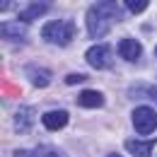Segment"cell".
<instances>
[{
  "label": "cell",
  "mask_w": 157,
  "mask_h": 157,
  "mask_svg": "<svg viewBox=\"0 0 157 157\" xmlns=\"http://www.w3.org/2000/svg\"><path fill=\"white\" fill-rule=\"evenodd\" d=\"M118 20H121V10H118L116 2H94L87 10V17H85V22H87V34L92 39H99Z\"/></svg>",
  "instance_id": "obj_1"
},
{
  "label": "cell",
  "mask_w": 157,
  "mask_h": 157,
  "mask_svg": "<svg viewBox=\"0 0 157 157\" xmlns=\"http://www.w3.org/2000/svg\"><path fill=\"white\" fill-rule=\"evenodd\" d=\"M73 36H75V27H73V22L65 20H53L41 29V39L48 44H56V46H68Z\"/></svg>",
  "instance_id": "obj_2"
},
{
  "label": "cell",
  "mask_w": 157,
  "mask_h": 157,
  "mask_svg": "<svg viewBox=\"0 0 157 157\" xmlns=\"http://www.w3.org/2000/svg\"><path fill=\"white\" fill-rule=\"evenodd\" d=\"M133 126L140 136H150L157 128V114L150 106H138L133 111Z\"/></svg>",
  "instance_id": "obj_3"
},
{
  "label": "cell",
  "mask_w": 157,
  "mask_h": 157,
  "mask_svg": "<svg viewBox=\"0 0 157 157\" xmlns=\"http://www.w3.org/2000/svg\"><path fill=\"white\" fill-rule=\"evenodd\" d=\"M85 58L92 68H111V48L109 46H92L85 53Z\"/></svg>",
  "instance_id": "obj_4"
},
{
  "label": "cell",
  "mask_w": 157,
  "mask_h": 157,
  "mask_svg": "<svg viewBox=\"0 0 157 157\" xmlns=\"http://www.w3.org/2000/svg\"><path fill=\"white\" fill-rule=\"evenodd\" d=\"M12 123H15V131H17V133L32 131V123H34V109H32V106H22L20 111L15 114Z\"/></svg>",
  "instance_id": "obj_5"
},
{
  "label": "cell",
  "mask_w": 157,
  "mask_h": 157,
  "mask_svg": "<svg viewBox=\"0 0 157 157\" xmlns=\"http://www.w3.org/2000/svg\"><path fill=\"white\" fill-rule=\"evenodd\" d=\"M126 150L133 152L136 157H150L155 150V140H136V138H128L126 140Z\"/></svg>",
  "instance_id": "obj_6"
},
{
  "label": "cell",
  "mask_w": 157,
  "mask_h": 157,
  "mask_svg": "<svg viewBox=\"0 0 157 157\" xmlns=\"http://www.w3.org/2000/svg\"><path fill=\"white\" fill-rule=\"evenodd\" d=\"M27 78L34 87H46L51 82V70L48 68H39V65H27Z\"/></svg>",
  "instance_id": "obj_7"
},
{
  "label": "cell",
  "mask_w": 157,
  "mask_h": 157,
  "mask_svg": "<svg viewBox=\"0 0 157 157\" xmlns=\"http://www.w3.org/2000/svg\"><path fill=\"white\" fill-rule=\"evenodd\" d=\"M118 56H121L123 60H138L140 58V41L121 39L118 41Z\"/></svg>",
  "instance_id": "obj_8"
},
{
  "label": "cell",
  "mask_w": 157,
  "mask_h": 157,
  "mask_svg": "<svg viewBox=\"0 0 157 157\" xmlns=\"http://www.w3.org/2000/svg\"><path fill=\"white\" fill-rule=\"evenodd\" d=\"M78 104L85 106V109H99L104 104V94L101 92H94V90H82L78 94Z\"/></svg>",
  "instance_id": "obj_9"
},
{
  "label": "cell",
  "mask_w": 157,
  "mask_h": 157,
  "mask_svg": "<svg viewBox=\"0 0 157 157\" xmlns=\"http://www.w3.org/2000/svg\"><path fill=\"white\" fill-rule=\"evenodd\" d=\"M15 157H65V155L56 147H51V145H39L34 150H17Z\"/></svg>",
  "instance_id": "obj_10"
},
{
  "label": "cell",
  "mask_w": 157,
  "mask_h": 157,
  "mask_svg": "<svg viewBox=\"0 0 157 157\" xmlns=\"http://www.w3.org/2000/svg\"><path fill=\"white\" fill-rule=\"evenodd\" d=\"M46 12H48V2H29V5L20 12V20L22 22H34L36 17L46 15Z\"/></svg>",
  "instance_id": "obj_11"
},
{
  "label": "cell",
  "mask_w": 157,
  "mask_h": 157,
  "mask_svg": "<svg viewBox=\"0 0 157 157\" xmlns=\"http://www.w3.org/2000/svg\"><path fill=\"white\" fill-rule=\"evenodd\" d=\"M65 123H68V111H63V109L44 114V126H46L48 131H58V128H63Z\"/></svg>",
  "instance_id": "obj_12"
},
{
  "label": "cell",
  "mask_w": 157,
  "mask_h": 157,
  "mask_svg": "<svg viewBox=\"0 0 157 157\" xmlns=\"http://www.w3.org/2000/svg\"><path fill=\"white\" fill-rule=\"evenodd\" d=\"M2 36L10 41H17V44H22V41H27V34H24V29H22L20 24H2Z\"/></svg>",
  "instance_id": "obj_13"
},
{
  "label": "cell",
  "mask_w": 157,
  "mask_h": 157,
  "mask_svg": "<svg viewBox=\"0 0 157 157\" xmlns=\"http://www.w3.org/2000/svg\"><path fill=\"white\" fill-rule=\"evenodd\" d=\"M131 97H145V99H155L157 101V87L155 85H136L131 90Z\"/></svg>",
  "instance_id": "obj_14"
},
{
  "label": "cell",
  "mask_w": 157,
  "mask_h": 157,
  "mask_svg": "<svg viewBox=\"0 0 157 157\" xmlns=\"http://www.w3.org/2000/svg\"><path fill=\"white\" fill-rule=\"evenodd\" d=\"M145 7H147V0H126V10H131L133 15L143 12Z\"/></svg>",
  "instance_id": "obj_15"
},
{
  "label": "cell",
  "mask_w": 157,
  "mask_h": 157,
  "mask_svg": "<svg viewBox=\"0 0 157 157\" xmlns=\"http://www.w3.org/2000/svg\"><path fill=\"white\" fill-rule=\"evenodd\" d=\"M65 82H68V85H75V82H85V75H68V78H65Z\"/></svg>",
  "instance_id": "obj_16"
},
{
  "label": "cell",
  "mask_w": 157,
  "mask_h": 157,
  "mask_svg": "<svg viewBox=\"0 0 157 157\" xmlns=\"http://www.w3.org/2000/svg\"><path fill=\"white\" fill-rule=\"evenodd\" d=\"M106 157H121V155H116V152H111V155H106Z\"/></svg>",
  "instance_id": "obj_17"
},
{
  "label": "cell",
  "mask_w": 157,
  "mask_h": 157,
  "mask_svg": "<svg viewBox=\"0 0 157 157\" xmlns=\"http://www.w3.org/2000/svg\"><path fill=\"white\" fill-rule=\"evenodd\" d=\"M155 56H157V48H155Z\"/></svg>",
  "instance_id": "obj_18"
}]
</instances>
